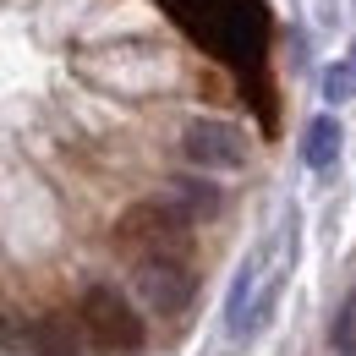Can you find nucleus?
I'll return each instance as SVG.
<instances>
[{
  "label": "nucleus",
  "instance_id": "f257e3e1",
  "mask_svg": "<svg viewBox=\"0 0 356 356\" xmlns=\"http://www.w3.org/2000/svg\"><path fill=\"white\" fill-rule=\"evenodd\" d=\"M72 323H77V334L88 340L93 351H104V356H132V351L148 346L143 312H137L132 296H121L115 285H88V291L77 296V307H72Z\"/></svg>",
  "mask_w": 356,
  "mask_h": 356
},
{
  "label": "nucleus",
  "instance_id": "f03ea898",
  "mask_svg": "<svg viewBox=\"0 0 356 356\" xmlns=\"http://www.w3.org/2000/svg\"><path fill=\"white\" fill-rule=\"evenodd\" d=\"M197 302V274L181 252H148L132 268V307L154 318H176Z\"/></svg>",
  "mask_w": 356,
  "mask_h": 356
},
{
  "label": "nucleus",
  "instance_id": "7ed1b4c3",
  "mask_svg": "<svg viewBox=\"0 0 356 356\" xmlns=\"http://www.w3.org/2000/svg\"><path fill=\"white\" fill-rule=\"evenodd\" d=\"M181 154L192 170L203 176H230V170H247L252 159V143L236 121H220V115H192L181 127Z\"/></svg>",
  "mask_w": 356,
  "mask_h": 356
},
{
  "label": "nucleus",
  "instance_id": "20e7f679",
  "mask_svg": "<svg viewBox=\"0 0 356 356\" xmlns=\"http://www.w3.org/2000/svg\"><path fill=\"white\" fill-rule=\"evenodd\" d=\"M192 230V220L181 214L170 197H137L132 209H121V220H115V247H127V252H176L181 236Z\"/></svg>",
  "mask_w": 356,
  "mask_h": 356
},
{
  "label": "nucleus",
  "instance_id": "39448f33",
  "mask_svg": "<svg viewBox=\"0 0 356 356\" xmlns=\"http://www.w3.org/2000/svg\"><path fill=\"white\" fill-rule=\"evenodd\" d=\"M280 291H285V268L264 274V280H258V291H252V302L241 307V323L230 329V340H252V334H264L268 318H274V307H280Z\"/></svg>",
  "mask_w": 356,
  "mask_h": 356
},
{
  "label": "nucleus",
  "instance_id": "423d86ee",
  "mask_svg": "<svg viewBox=\"0 0 356 356\" xmlns=\"http://www.w3.org/2000/svg\"><path fill=\"white\" fill-rule=\"evenodd\" d=\"M340 143H346V132H340L334 115H312L307 127H302V165L307 170H334Z\"/></svg>",
  "mask_w": 356,
  "mask_h": 356
},
{
  "label": "nucleus",
  "instance_id": "0eeeda50",
  "mask_svg": "<svg viewBox=\"0 0 356 356\" xmlns=\"http://www.w3.org/2000/svg\"><path fill=\"white\" fill-rule=\"evenodd\" d=\"M170 203H176L181 214H186V220L197 225V220H214V214L225 209V192L214 186V181H197V176H186V181H176V186H170Z\"/></svg>",
  "mask_w": 356,
  "mask_h": 356
},
{
  "label": "nucleus",
  "instance_id": "6e6552de",
  "mask_svg": "<svg viewBox=\"0 0 356 356\" xmlns=\"http://www.w3.org/2000/svg\"><path fill=\"white\" fill-rule=\"evenodd\" d=\"M28 351L33 356H83V346H77L72 318H39L28 329Z\"/></svg>",
  "mask_w": 356,
  "mask_h": 356
},
{
  "label": "nucleus",
  "instance_id": "1a4fd4ad",
  "mask_svg": "<svg viewBox=\"0 0 356 356\" xmlns=\"http://www.w3.org/2000/svg\"><path fill=\"white\" fill-rule=\"evenodd\" d=\"M258 280H264V258H247V264L236 268V280H230V296H225V329H236V323H241V307L252 302Z\"/></svg>",
  "mask_w": 356,
  "mask_h": 356
},
{
  "label": "nucleus",
  "instance_id": "9d476101",
  "mask_svg": "<svg viewBox=\"0 0 356 356\" xmlns=\"http://www.w3.org/2000/svg\"><path fill=\"white\" fill-rule=\"evenodd\" d=\"M318 93H323V104H329V110L351 104V99H356V66H351V60H329V66H323V77H318Z\"/></svg>",
  "mask_w": 356,
  "mask_h": 356
},
{
  "label": "nucleus",
  "instance_id": "9b49d317",
  "mask_svg": "<svg viewBox=\"0 0 356 356\" xmlns=\"http://www.w3.org/2000/svg\"><path fill=\"white\" fill-rule=\"evenodd\" d=\"M329 346H334L340 356H356V296L340 307V318L329 323Z\"/></svg>",
  "mask_w": 356,
  "mask_h": 356
},
{
  "label": "nucleus",
  "instance_id": "f8f14e48",
  "mask_svg": "<svg viewBox=\"0 0 356 356\" xmlns=\"http://www.w3.org/2000/svg\"><path fill=\"white\" fill-rule=\"evenodd\" d=\"M11 346H17V340H11V318L0 312V351H11Z\"/></svg>",
  "mask_w": 356,
  "mask_h": 356
},
{
  "label": "nucleus",
  "instance_id": "ddd939ff",
  "mask_svg": "<svg viewBox=\"0 0 356 356\" xmlns=\"http://www.w3.org/2000/svg\"><path fill=\"white\" fill-rule=\"evenodd\" d=\"M346 60H351V66H356V44H351V55H346Z\"/></svg>",
  "mask_w": 356,
  "mask_h": 356
}]
</instances>
